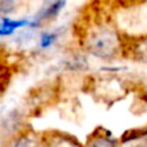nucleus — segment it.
Returning a JSON list of instances; mask_svg holds the SVG:
<instances>
[{
  "mask_svg": "<svg viewBox=\"0 0 147 147\" xmlns=\"http://www.w3.org/2000/svg\"><path fill=\"white\" fill-rule=\"evenodd\" d=\"M80 48L89 56L103 62L125 58L127 36L106 21H92L80 32Z\"/></svg>",
  "mask_w": 147,
  "mask_h": 147,
  "instance_id": "obj_1",
  "label": "nucleus"
},
{
  "mask_svg": "<svg viewBox=\"0 0 147 147\" xmlns=\"http://www.w3.org/2000/svg\"><path fill=\"white\" fill-rule=\"evenodd\" d=\"M69 0H43L41 7L31 18L28 28L30 30H39L44 26L52 23L65 9Z\"/></svg>",
  "mask_w": 147,
  "mask_h": 147,
  "instance_id": "obj_2",
  "label": "nucleus"
},
{
  "mask_svg": "<svg viewBox=\"0 0 147 147\" xmlns=\"http://www.w3.org/2000/svg\"><path fill=\"white\" fill-rule=\"evenodd\" d=\"M44 147H84V143L71 133L58 129L41 132Z\"/></svg>",
  "mask_w": 147,
  "mask_h": 147,
  "instance_id": "obj_3",
  "label": "nucleus"
},
{
  "mask_svg": "<svg viewBox=\"0 0 147 147\" xmlns=\"http://www.w3.org/2000/svg\"><path fill=\"white\" fill-rule=\"evenodd\" d=\"M3 147H44L41 132L26 127L10 140L3 142Z\"/></svg>",
  "mask_w": 147,
  "mask_h": 147,
  "instance_id": "obj_4",
  "label": "nucleus"
},
{
  "mask_svg": "<svg viewBox=\"0 0 147 147\" xmlns=\"http://www.w3.org/2000/svg\"><path fill=\"white\" fill-rule=\"evenodd\" d=\"M84 147H121L120 138H116L109 129L98 127L86 137Z\"/></svg>",
  "mask_w": 147,
  "mask_h": 147,
  "instance_id": "obj_5",
  "label": "nucleus"
},
{
  "mask_svg": "<svg viewBox=\"0 0 147 147\" xmlns=\"http://www.w3.org/2000/svg\"><path fill=\"white\" fill-rule=\"evenodd\" d=\"M125 58H129L137 63L147 65V35L127 38Z\"/></svg>",
  "mask_w": 147,
  "mask_h": 147,
  "instance_id": "obj_6",
  "label": "nucleus"
},
{
  "mask_svg": "<svg viewBox=\"0 0 147 147\" xmlns=\"http://www.w3.org/2000/svg\"><path fill=\"white\" fill-rule=\"evenodd\" d=\"M31 22V18H12V17H1L0 23V35L1 38L12 36L17 31H22L28 28Z\"/></svg>",
  "mask_w": 147,
  "mask_h": 147,
  "instance_id": "obj_7",
  "label": "nucleus"
},
{
  "mask_svg": "<svg viewBox=\"0 0 147 147\" xmlns=\"http://www.w3.org/2000/svg\"><path fill=\"white\" fill-rule=\"evenodd\" d=\"M61 38V31L59 30H51L40 32L38 39V45L40 51H48L52 47L56 45V43Z\"/></svg>",
  "mask_w": 147,
  "mask_h": 147,
  "instance_id": "obj_8",
  "label": "nucleus"
},
{
  "mask_svg": "<svg viewBox=\"0 0 147 147\" xmlns=\"http://www.w3.org/2000/svg\"><path fill=\"white\" fill-rule=\"evenodd\" d=\"M23 0H0V12L1 17H9L22 7Z\"/></svg>",
  "mask_w": 147,
  "mask_h": 147,
  "instance_id": "obj_9",
  "label": "nucleus"
},
{
  "mask_svg": "<svg viewBox=\"0 0 147 147\" xmlns=\"http://www.w3.org/2000/svg\"><path fill=\"white\" fill-rule=\"evenodd\" d=\"M123 5H127V7H130V5H141L147 3V0H119Z\"/></svg>",
  "mask_w": 147,
  "mask_h": 147,
  "instance_id": "obj_10",
  "label": "nucleus"
}]
</instances>
